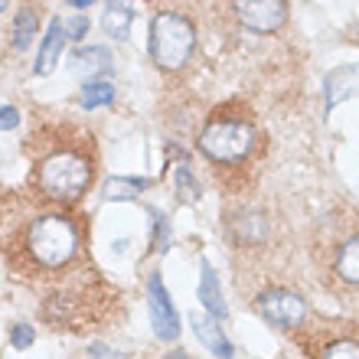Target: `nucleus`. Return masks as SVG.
<instances>
[{"label":"nucleus","instance_id":"nucleus-2","mask_svg":"<svg viewBox=\"0 0 359 359\" xmlns=\"http://www.w3.org/2000/svg\"><path fill=\"white\" fill-rule=\"evenodd\" d=\"M88 183H92V167L76 151H59L39 167V187L49 199H59V203H76L88 189Z\"/></svg>","mask_w":359,"mask_h":359},{"label":"nucleus","instance_id":"nucleus-4","mask_svg":"<svg viewBox=\"0 0 359 359\" xmlns=\"http://www.w3.org/2000/svg\"><path fill=\"white\" fill-rule=\"evenodd\" d=\"M255 147V128L245 121H212L199 134V151L219 163L242 161Z\"/></svg>","mask_w":359,"mask_h":359},{"label":"nucleus","instance_id":"nucleus-21","mask_svg":"<svg viewBox=\"0 0 359 359\" xmlns=\"http://www.w3.org/2000/svg\"><path fill=\"white\" fill-rule=\"evenodd\" d=\"M20 124V111L13 104H0V131H13Z\"/></svg>","mask_w":359,"mask_h":359},{"label":"nucleus","instance_id":"nucleus-3","mask_svg":"<svg viewBox=\"0 0 359 359\" xmlns=\"http://www.w3.org/2000/svg\"><path fill=\"white\" fill-rule=\"evenodd\" d=\"M196 33L183 13H157L151 23V56L161 69H180L187 66L189 53H193Z\"/></svg>","mask_w":359,"mask_h":359},{"label":"nucleus","instance_id":"nucleus-10","mask_svg":"<svg viewBox=\"0 0 359 359\" xmlns=\"http://www.w3.org/2000/svg\"><path fill=\"white\" fill-rule=\"evenodd\" d=\"M359 92V66H343L327 76V108Z\"/></svg>","mask_w":359,"mask_h":359},{"label":"nucleus","instance_id":"nucleus-18","mask_svg":"<svg viewBox=\"0 0 359 359\" xmlns=\"http://www.w3.org/2000/svg\"><path fill=\"white\" fill-rule=\"evenodd\" d=\"M320 359H359V343H353V340L333 343V346H327V350H323Z\"/></svg>","mask_w":359,"mask_h":359},{"label":"nucleus","instance_id":"nucleus-16","mask_svg":"<svg viewBox=\"0 0 359 359\" xmlns=\"http://www.w3.org/2000/svg\"><path fill=\"white\" fill-rule=\"evenodd\" d=\"M39 20L33 10H20L17 20H13V49H29L33 36H36Z\"/></svg>","mask_w":359,"mask_h":359},{"label":"nucleus","instance_id":"nucleus-1","mask_svg":"<svg viewBox=\"0 0 359 359\" xmlns=\"http://www.w3.org/2000/svg\"><path fill=\"white\" fill-rule=\"evenodd\" d=\"M27 252L43 268L69 265L79 252V229L66 216H39L27 229Z\"/></svg>","mask_w":359,"mask_h":359},{"label":"nucleus","instance_id":"nucleus-11","mask_svg":"<svg viewBox=\"0 0 359 359\" xmlns=\"http://www.w3.org/2000/svg\"><path fill=\"white\" fill-rule=\"evenodd\" d=\"M199 301H203V307H206L209 317H226L229 313L226 297H222V291H219V278L209 265H203V274H199Z\"/></svg>","mask_w":359,"mask_h":359},{"label":"nucleus","instance_id":"nucleus-14","mask_svg":"<svg viewBox=\"0 0 359 359\" xmlns=\"http://www.w3.org/2000/svg\"><path fill=\"white\" fill-rule=\"evenodd\" d=\"M111 98H114V86L104 82V79H95V82H86V86L79 88V104L82 108H102Z\"/></svg>","mask_w":359,"mask_h":359},{"label":"nucleus","instance_id":"nucleus-24","mask_svg":"<svg viewBox=\"0 0 359 359\" xmlns=\"http://www.w3.org/2000/svg\"><path fill=\"white\" fill-rule=\"evenodd\" d=\"M0 10H7V4H4V0H0Z\"/></svg>","mask_w":359,"mask_h":359},{"label":"nucleus","instance_id":"nucleus-23","mask_svg":"<svg viewBox=\"0 0 359 359\" xmlns=\"http://www.w3.org/2000/svg\"><path fill=\"white\" fill-rule=\"evenodd\" d=\"M170 359H187V356H183V353H173V356Z\"/></svg>","mask_w":359,"mask_h":359},{"label":"nucleus","instance_id":"nucleus-22","mask_svg":"<svg viewBox=\"0 0 359 359\" xmlns=\"http://www.w3.org/2000/svg\"><path fill=\"white\" fill-rule=\"evenodd\" d=\"M92 359H124V356H114V353H108V346H95Z\"/></svg>","mask_w":359,"mask_h":359},{"label":"nucleus","instance_id":"nucleus-7","mask_svg":"<svg viewBox=\"0 0 359 359\" xmlns=\"http://www.w3.org/2000/svg\"><path fill=\"white\" fill-rule=\"evenodd\" d=\"M236 13L248 29L274 33L284 23V17H287V7L281 0H242V4H236Z\"/></svg>","mask_w":359,"mask_h":359},{"label":"nucleus","instance_id":"nucleus-12","mask_svg":"<svg viewBox=\"0 0 359 359\" xmlns=\"http://www.w3.org/2000/svg\"><path fill=\"white\" fill-rule=\"evenodd\" d=\"M62 43H66V33H62V20H53L49 23V33L43 39V49H39V59H36V72L39 76H49L56 69V59L62 53Z\"/></svg>","mask_w":359,"mask_h":359},{"label":"nucleus","instance_id":"nucleus-19","mask_svg":"<svg viewBox=\"0 0 359 359\" xmlns=\"http://www.w3.org/2000/svg\"><path fill=\"white\" fill-rule=\"evenodd\" d=\"M33 340H36V333H33V327H27V323H17V327L10 330L13 350H27V346H33Z\"/></svg>","mask_w":359,"mask_h":359},{"label":"nucleus","instance_id":"nucleus-6","mask_svg":"<svg viewBox=\"0 0 359 359\" xmlns=\"http://www.w3.org/2000/svg\"><path fill=\"white\" fill-rule=\"evenodd\" d=\"M147 304H151V323L157 340L173 343L180 337V313L173 311V301L167 287H163V278L157 271L151 274V284H147Z\"/></svg>","mask_w":359,"mask_h":359},{"label":"nucleus","instance_id":"nucleus-20","mask_svg":"<svg viewBox=\"0 0 359 359\" xmlns=\"http://www.w3.org/2000/svg\"><path fill=\"white\" fill-rule=\"evenodd\" d=\"M88 29V20L79 13V17H69L66 23H62V33H66V39H82Z\"/></svg>","mask_w":359,"mask_h":359},{"label":"nucleus","instance_id":"nucleus-8","mask_svg":"<svg viewBox=\"0 0 359 359\" xmlns=\"http://www.w3.org/2000/svg\"><path fill=\"white\" fill-rule=\"evenodd\" d=\"M189 323H193V333H196L199 343H206V350H212L219 359H232V343L226 340V333L219 330V323L209 317V313H189Z\"/></svg>","mask_w":359,"mask_h":359},{"label":"nucleus","instance_id":"nucleus-17","mask_svg":"<svg viewBox=\"0 0 359 359\" xmlns=\"http://www.w3.org/2000/svg\"><path fill=\"white\" fill-rule=\"evenodd\" d=\"M141 189H147V180H121L111 177L104 183V199H131L137 196Z\"/></svg>","mask_w":359,"mask_h":359},{"label":"nucleus","instance_id":"nucleus-9","mask_svg":"<svg viewBox=\"0 0 359 359\" xmlns=\"http://www.w3.org/2000/svg\"><path fill=\"white\" fill-rule=\"evenodd\" d=\"M72 72L76 76H92V82L102 72H111V53L102 46H86L72 56Z\"/></svg>","mask_w":359,"mask_h":359},{"label":"nucleus","instance_id":"nucleus-15","mask_svg":"<svg viewBox=\"0 0 359 359\" xmlns=\"http://www.w3.org/2000/svg\"><path fill=\"white\" fill-rule=\"evenodd\" d=\"M337 274H340L343 281L359 284V238H350V242L340 248V258H337Z\"/></svg>","mask_w":359,"mask_h":359},{"label":"nucleus","instance_id":"nucleus-5","mask_svg":"<svg viewBox=\"0 0 359 359\" xmlns=\"http://www.w3.org/2000/svg\"><path fill=\"white\" fill-rule=\"evenodd\" d=\"M258 313L274 327H297L307 320V304L301 294L278 287V291H268L258 297Z\"/></svg>","mask_w":359,"mask_h":359},{"label":"nucleus","instance_id":"nucleus-13","mask_svg":"<svg viewBox=\"0 0 359 359\" xmlns=\"http://www.w3.org/2000/svg\"><path fill=\"white\" fill-rule=\"evenodd\" d=\"M134 23V10L128 4H104L102 10V29L111 39H128Z\"/></svg>","mask_w":359,"mask_h":359}]
</instances>
